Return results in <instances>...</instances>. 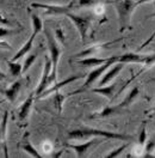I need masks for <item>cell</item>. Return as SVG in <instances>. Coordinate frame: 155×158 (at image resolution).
<instances>
[{
	"instance_id": "6da1fadb",
	"label": "cell",
	"mask_w": 155,
	"mask_h": 158,
	"mask_svg": "<svg viewBox=\"0 0 155 158\" xmlns=\"http://www.w3.org/2000/svg\"><path fill=\"white\" fill-rule=\"evenodd\" d=\"M101 138L105 139H117V140H124V141H133L134 137L126 135L122 133H115L110 131H103V129L96 128H79L69 132L68 138L69 139H86V138Z\"/></svg>"
},
{
	"instance_id": "7a4b0ae2",
	"label": "cell",
	"mask_w": 155,
	"mask_h": 158,
	"mask_svg": "<svg viewBox=\"0 0 155 158\" xmlns=\"http://www.w3.org/2000/svg\"><path fill=\"white\" fill-rule=\"evenodd\" d=\"M136 1L135 0H117L116 1V11L118 13L119 19V31L123 32L130 28V19L131 15L135 11Z\"/></svg>"
},
{
	"instance_id": "3957f363",
	"label": "cell",
	"mask_w": 155,
	"mask_h": 158,
	"mask_svg": "<svg viewBox=\"0 0 155 158\" xmlns=\"http://www.w3.org/2000/svg\"><path fill=\"white\" fill-rule=\"evenodd\" d=\"M46 37H47V42H48V49H49V52H50V60H51V64H53L51 74H50V80H51V83H55V80L58 78V60L61 58L62 49H61L60 43L55 40L53 32L49 29L46 30Z\"/></svg>"
},
{
	"instance_id": "277c9868",
	"label": "cell",
	"mask_w": 155,
	"mask_h": 158,
	"mask_svg": "<svg viewBox=\"0 0 155 158\" xmlns=\"http://www.w3.org/2000/svg\"><path fill=\"white\" fill-rule=\"evenodd\" d=\"M31 22H32V34H31V36L29 37V40L23 44V47H22V48L16 53V55L12 58L13 61L19 60L22 56H24V55H26V54L29 53L30 50H31V48H32V44H34V41L36 39V36H37L39 32L42 31V29H43V22L41 19V17H38L37 15H32V16H31Z\"/></svg>"
},
{
	"instance_id": "5b68a950",
	"label": "cell",
	"mask_w": 155,
	"mask_h": 158,
	"mask_svg": "<svg viewBox=\"0 0 155 158\" xmlns=\"http://www.w3.org/2000/svg\"><path fill=\"white\" fill-rule=\"evenodd\" d=\"M117 61H118V56H111V59L109 60L107 62L103 64V65H100V66H97L93 71H91L87 76H86V80H85V83H84L82 88L77 90V91H75V94H80V92L86 91V90L88 91V90L91 89V86H92V85H93V84L98 80V78H99L100 76H103V74H104V73H105V72H106L107 69H110L112 65H115V64H116Z\"/></svg>"
},
{
	"instance_id": "8992f818",
	"label": "cell",
	"mask_w": 155,
	"mask_h": 158,
	"mask_svg": "<svg viewBox=\"0 0 155 158\" xmlns=\"http://www.w3.org/2000/svg\"><path fill=\"white\" fill-rule=\"evenodd\" d=\"M66 16L74 23V25L77 27L78 31L80 34L82 43H85L86 39H87L88 30L91 28V24H92V20H93V17L92 16H78V15H74L72 11L68 12Z\"/></svg>"
},
{
	"instance_id": "52a82bcc",
	"label": "cell",
	"mask_w": 155,
	"mask_h": 158,
	"mask_svg": "<svg viewBox=\"0 0 155 158\" xmlns=\"http://www.w3.org/2000/svg\"><path fill=\"white\" fill-rule=\"evenodd\" d=\"M78 0H72L67 5H47V4H39V2H34L31 4V7L35 9H43L46 10V15H51V16H58V15H67L68 12L77 9Z\"/></svg>"
},
{
	"instance_id": "ba28073f",
	"label": "cell",
	"mask_w": 155,
	"mask_h": 158,
	"mask_svg": "<svg viewBox=\"0 0 155 158\" xmlns=\"http://www.w3.org/2000/svg\"><path fill=\"white\" fill-rule=\"evenodd\" d=\"M51 69H53V64H51V60L48 55H46L44 58V69H43V73H42V78L39 80V84L37 86V89L35 91V95H36V98H41V95L48 89V86L51 83L50 80V74H51Z\"/></svg>"
},
{
	"instance_id": "9c48e42d",
	"label": "cell",
	"mask_w": 155,
	"mask_h": 158,
	"mask_svg": "<svg viewBox=\"0 0 155 158\" xmlns=\"http://www.w3.org/2000/svg\"><path fill=\"white\" fill-rule=\"evenodd\" d=\"M123 67H124V64H122V62H116L113 67H110V69L104 73L103 78L100 79V81H99V86H104V85L109 84L113 78H116L117 76L119 74V72L123 69Z\"/></svg>"
},
{
	"instance_id": "30bf717a",
	"label": "cell",
	"mask_w": 155,
	"mask_h": 158,
	"mask_svg": "<svg viewBox=\"0 0 155 158\" xmlns=\"http://www.w3.org/2000/svg\"><path fill=\"white\" fill-rule=\"evenodd\" d=\"M85 77H86L85 74H77V76H72V77H69V78H66L65 80H62V81H60V83H56V84L53 85L51 88H48V89L46 90V91L41 95V98L48 96V95L53 94V92H56V91H58L60 89H62L63 86H66L67 84H70V83H73V81H75V80H79V79H81V78H85Z\"/></svg>"
},
{
	"instance_id": "8fae6325",
	"label": "cell",
	"mask_w": 155,
	"mask_h": 158,
	"mask_svg": "<svg viewBox=\"0 0 155 158\" xmlns=\"http://www.w3.org/2000/svg\"><path fill=\"white\" fill-rule=\"evenodd\" d=\"M138 95H140V86L136 85V86H134L133 89L126 94V96L124 97V99H123L121 103H118L117 106L122 109L123 111H124V110H128L129 107H130V106L136 101V98L138 97Z\"/></svg>"
},
{
	"instance_id": "7c38bea8",
	"label": "cell",
	"mask_w": 155,
	"mask_h": 158,
	"mask_svg": "<svg viewBox=\"0 0 155 158\" xmlns=\"http://www.w3.org/2000/svg\"><path fill=\"white\" fill-rule=\"evenodd\" d=\"M145 60V54H138V53H125L123 55L118 56L117 62L122 64H141L143 65Z\"/></svg>"
},
{
	"instance_id": "4fadbf2b",
	"label": "cell",
	"mask_w": 155,
	"mask_h": 158,
	"mask_svg": "<svg viewBox=\"0 0 155 158\" xmlns=\"http://www.w3.org/2000/svg\"><path fill=\"white\" fill-rule=\"evenodd\" d=\"M35 97H36L35 92H31V95L20 106L19 110H18V118H19L20 121H25L28 118V116H29L30 114V110H31V107H32V103L35 101Z\"/></svg>"
},
{
	"instance_id": "5bb4252c",
	"label": "cell",
	"mask_w": 155,
	"mask_h": 158,
	"mask_svg": "<svg viewBox=\"0 0 155 158\" xmlns=\"http://www.w3.org/2000/svg\"><path fill=\"white\" fill-rule=\"evenodd\" d=\"M111 59L110 58H96V56H86V58H82V59L78 60V65L82 66V67H97V66H100L103 64L107 62L109 60Z\"/></svg>"
},
{
	"instance_id": "9a60e30c",
	"label": "cell",
	"mask_w": 155,
	"mask_h": 158,
	"mask_svg": "<svg viewBox=\"0 0 155 158\" xmlns=\"http://www.w3.org/2000/svg\"><path fill=\"white\" fill-rule=\"evenodd\" d=\"M97 143V139L93 138L91 139V140H88L86 143H84V144H70V145H68V148H73L74 151H75V155H77V157H85L86 155H87L88 150L89 148L92 146V145H94Z\"/></svg>"
},
{
	"instance_id": "2e32d148",
	"label": "cell",
	"mask_w": 155,
	"mask_h": 158,
	"mask_svg": "<svg viewBox=\"0 0 155 158\" xmlns=\"http://www.w3.org/2000/svg\"><path fill=\"white\" fill-rule=\"evenodd\" d=\"M115 42H116V41H112V42H109V43H103V44H94V46H91L87 49H84L82 52L75 54L74 58H75V59H79V58H86L88 55H94V54L99 53L103 48H105L106 46L112 44V43H115Z\"/></svg>"
},
{
	"instance_id": "e0dca14e",
	"label": "cell",
	"mask_w": 155,
	"mask_h": 158,
	"mask_svg": "<svg viewBox=\"0 0 155 158\" xmlns=\"http://www.w3.org/2000/svg\"><path fill=\"white\" fill-rule=\"evenodd\" d=\"M117 88V84H111V85H104V86H99V88H93L89 89L91 92L94 94H99L104 97H106L107 99H112L115 96V90Z\"/></svg>"
},
{
	"instance_id": "ac0fdd59",
	"label": "cell",
	"mask_w": 155,
	"mask_h": 158,
	"mask_svg": "<svg viewBox=\"0 0 155 158\" xmlns=\"http://www.w3.org/2000/svg\"><path fill=\"white\" fill-rule=\"evenodd\" d=\"M7 120H9V111L4 113V118L1 120L0 125V143L4 145V151H5V157H9L7 152V145H6V131H7Z\"/></svg>"
},
{
	"instance_id": "d6986e66",
	"label": "cell",
	"mask_w": 155,
	"mask_h": 158,
	"mask_svg": "<svg viewBox=\"0 0 155 158\" xmlns=\"http://www.w3.org/2000/svg\"><path fill=\"white\" fill-rule=\"evenodd\" d=\"M118 114H123V110L118 106H109V107H105L103 110H100L97 114H93L92 118H110V116H115Z\"/></svg>"
},
{
	"instance_id": "ffe728a7",
	"label": "cell",
	"mask_w": 155,
	"mask_h": 158,
	"mask_svg": "<svg viewBox=\"0 0 155 158\" xmlns=\"http://www.w3.org/2000/svg\"><path fill=\"white\" fill-rule=\"evenodd\" d=\"M28 138H29V133H25V135H24V138H23V141H22L20 148H23V151H25L28 155H30L31 157L41 158L42 157V156H41V153H39L38 151L31 145V143L29 141V139Z\"/></svg>"
},
{
	"instance_id": "44dd1931",
	"label": "cell",
	"mask_w": 155,
	"mask_h": 158,
	"mask_svg": "<svg viewBox=\"0 0 155 158\" xmlns=\"http://www.w3.org/2000/svg\"><path fill=\"white\" fill-rule=\"evenodd\" d=\"M22 84H23V81H22V80H16L14 83H12V85H11L10 88L5 91L6 98L9 99L11 103H13V102H14V99L17 98V95H18L20 88H22Z\"/></svg>"
},
{
	"instance_id": "7402d4cb",
	"label": "cell",
	"mask_w": 155,
	"mask_h": 158,
	"mask_svg": "<svg viewBox=\"0 0 155 158\" xmlns=\"http://www.w3.org/2000/svg\"><path fill=\"white\" fill-rule=\"evenodd\" d=\"M72 95H75V91H74V92H70L69 95H63L60 90L55 92L54 98H53V102H54V106H55V108H56V110H58V113H61V111H62L65 101H66L69 96H72Z\"/></svg>"
},
{
	"instance_id": "603a6c76",
	"label": "cell",
	"mask_w": 155,
	"mask_h": 158,
	"mask_svg": "<svg viewBox=\"0 0 155 158\" xmlns=\"http://www.w3.org/2000/svg\"><path fill=\"white\" fill-rule=\"evenodd\" d=\"M145 157H153V152L155 151V132L152 134V137L149 140H147L145 145Z\"/></svg>"
},
{
	"instance_id": "cb8c5ba5",
	"label": "cell",
	"mask_w": 155,
	"mask_h": 158,
	"mask_svg": "<svg viewBox=\"0 0 155 158\" xmlns=\"http://www.w3.org/2000/svg\"><path fill=\"white\" fill-rule=\"evenodd\" d=\"M9 69H10L13 77H18L23 71V66H22V64L12 60V61H9Z\"/></svg>"
},
{
	"instance_id": "d4e9b609",
	"label": "cell",
	"mask_w": 155,
	"mask_h": 158,
	"mask_svg": "<svg viewBox=\"0 0 155 158\" xmlns=\"http://www.w3.org/2000/svg\"><path fill=\"white\" fill-rule=\"evenodd\" d=\"M129 145H130V143H126V144L121 145L119 148H115V150H112L110 153H107L105 157H106V158H115V157H117V156H121V155H122V152H123L124 150H126Z\"/></svg>"
},
{
	"instance_id": "484cf974",
	"label": "cell",
	"mask_w": 155,
	"mask_h": 158,
	"mask_svg": "<svg viewBox=\"0 0 155 158\" xmlns=\"http://www.w3.org/2000/svg\"><path fill=\"white\" fill-rule=\"evenodd\" d=\"M100 0H78L77 1V9L81 7H92L94 5H98Z\"/></svg>"
},
{
	"instance_id": "4316f807",
	"label": "cell",
	"mask_w": 155,
	"mask_h": 158,
	"mask_svg": "<svg viewBox=\"0 0 155 158\" xmlns=\"http://www.w3.org/2000/svg\"><path fill=\"white\" fill-rule=\"evenodd\" d=\"M36 59H37V54H31V55H29V56L25 59V61H24L22 73H25V72H26V71H28V69L34 65V62L36 61Z\"/></svg>"
},
{
	"instance_id": "83f0119b",
	"label": "cell",
	"mask_w": 155,
	"mask_h": 158,
	"mask_svg": "<svg viewBox=\"0 0 155 158\" xmlns=\"http://www.w3.org/2000/svg\"><path fill=\"white\" fill-rule=\"evenodd\" d=\"M137 143L141 146H145V143H147V129H145V126H142V128L140 131V134H138V138H137Z\"/></svg>"
},
{
	"instance_id": "f1b7e54d",
	"label": "cell",
	"mask_w": 155,
	"mask_h": 158,
	"mask_svg": "<svg viewBox=\"0 0 155 158\" xmlns=\"http://www.w3.org/2000/svg\"><path fill=\"white\" fill-rule=\"evenodd\" d=\"M150 17H155V12H154V13H152V15H149V16H148L147 18H150ZM154 39H155V30H154V32H153V34L150 35V37H149V39L147 40L145 42H143V43H142V46H141V47L138 48V50L143 49V48H145V46H148V44H149V43H150V42H152V41H153Z\"/></svg>"
},
{
	"instance_id": "f546056e",
	"label": "cell",
	"mask_w": 155,
	"mask_h": 158,
	"mask_svg": "<svg viewBox=\"0 0 155 158\" xmlns=\"http://www.w3.org/2000/svg\"><path fill=\"white\" fill-rule=\"evenodd\" d=\"M145 66H153L155 65V54H147L145 55Z\"/></svg>"
},
{
	"instance_id": "4dcf8cb0",
	"label": "cell",
	"mask_w": 155,
	"mask_h": 158,
	"mask_svg": "<svg viewBox=\"0 0 155 158\" xmlns=\"http://www.w3.org/2000/svg\"><path fill=\"white\" fill-rule=\"evenodd\" d=\"M13 31L10 29H6V28H0V39H2V37H5V36H7V35H10L12 34Z\"/></svg>"
},
{
	"instance_id": "1f68e13d",
	"label": "cell",
	"mask_w": 155,
	"mask_h": 158,
	"mask_svg": "<svg viewBox=\"0 0 155 158\" xmlns=\"http://www.w3.org/2000/svg\"><path fill=\"white\" fill-rule=\"evenodd\" d=\"M0 24H2V25H10V22H9V19L0 12Z\"/></svg>"
},
{
	"instance_id": "d6a6232c",
	"label": "cell",
	"mask_w": 155,
	"mask_h": 158,
	"mask_svg": "<svg viewBox=\"0 0 155 158\" xmlns=\"http://www.w3.org/2000/svg\"><path fill=\"white\" fill-rule=\"evenodd\" d=\"M56 36L60 39V42H61V43H63V41H65V35H63L62 29H56Z\"/></svg>"
},
{
	"instance_id": "836d02e7",
	"label": "cell",
	"mask_w": 155,
	"mask_h": 158,
	"mask_svg": "<svg viewBox=\"0 0 155 158\" xmlns=\"http://www.w3.org/2000/svg\"><path fill=\"white\" fill-rule=\"evenodd\" d=\"M150 1H155V0H137V1H136V6L138 7L140 5H142V4H145V2H150Z\"/></svg>"
},
{
	"instance_id": "e575fe53",
	"label": "cell",
	"mask_w": 155,
	"mask_h": 158,
	"mask_svg": "<svg viewBox=\"0 0 155 158\" xmlns=\"http://www.w3.org/2000/svg\"><path fill=\"white\" fill-rule=\"evenodd\" d=\"M6 78V74L2 72V71H0V80H2V79Z\"/></svg>"
},
{
	"instance_id": "d590c367",
	"label": "cell",
	"mask_w": 155,
	"mask_h": 158,
	"mask_svg": "<svg viewBox=\"0 0 155 158\" xmlns=\"http://www.w3.org/2000/svg\"><path fill=\"white\" fill-rule=\"evenodd\" d=\"M148 81H149V83H150V81H154V83H155V78H152V79H149V80H148Z\"/></svg>"
},
{
	"instance_id": "8d00e7d4",
	"label": "cell",
	"mask_w": 155,
	"mask_h": 158,
	"mask_svg": "<svg viewBox=\"0 0 155 158\" xmlns=\"http://www.w3.org/2000/svg\"><path fill=\"white\" fill-rule=\"evenodd\" d=\"M113 1H115V2H116V1H117V0H113Z\"/></svg>"
},
{
	"instance_id": "74e56055",
	"label": "cell",
	"mask_w": 155,
	"mask_h": 158,
	"mask_svg": "<svg viewBox=\"0 0 155 158\" xmlns=\"http://www.w3.org/2000/svg\"><path fill=\"white\" fill-rule=\"evenodd\" d=\"M0 103H1V102H0Z\"/></svg>"
}]
</instances>
